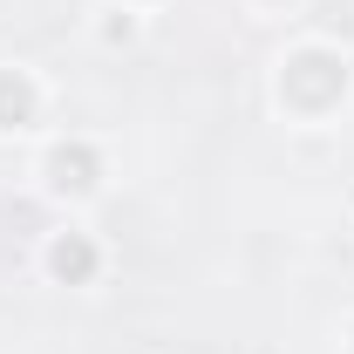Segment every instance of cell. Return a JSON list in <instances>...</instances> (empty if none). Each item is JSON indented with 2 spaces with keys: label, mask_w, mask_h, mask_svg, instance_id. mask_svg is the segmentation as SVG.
<instances>
[{
  "label": "cell",
  "mask_w": 354,
  "mask_h": 354,
  "mask_svg": "<svg viewBox=\"0 0 354 354\" xmlns=\"http://www.w3.org/2000/svg\"><path fill=\"white\" fill-rule=\"evenodd\" d=\"M41 184L55 198H88V191H102V150L88 143V136H68V143H55L41 157Z\"/></svg>",
  "instance_id": "7a4b0ae2"
},
{
  "label": "cell",
  "mask_w": 354,
  "mask_h": 354,
  "mask_svg": "<svg viewBox=\"0 0 354 354\" xmlns=\"http://www.w3.org/2000/svg\"><path fill=\"white\" fill-rule=\"evenodd\" d=\"M348 354H354V327H348Z\"/></svg>",
  "instance_id": "8992f818"
},
{
  "label": "cell",
  "mask_w": 354,
  "mask_h": 354,
  "mask_svg": "<svg viewBox=\"0 0 354 354\" xmlns=\"http://www.w3.org/2000/svg\"><path fill=\"white\" fill-rule=\"evenodd\" d=\"M41 123V88L28 68H0V136H21Z\"/></svg>",
  "instance_id": "277c9868"
},
{
  "label": "cell",
  "mask_w": 354,
  "mask_h": 354,
  "mask_svg": "<svg viewBox=\"0 0 354 354\" xmlns=\"http://www.w3.org/2000/svg\"><path fill=\"white\" fill-rule=\"evenodd\" d=\"M348 82H354V68H348V55L341 48H327V41H307V48H293L286 62H279V109L286 116H300V123H320V116H334L341 102H348Z\"/></svg>",
  "instance_id": "6da1fadb"
},
{
  "label": "cell",
  "mask_w": 354,
  "mask_h": 354,
  "mask_svg": "<svg viewBox=\"0 0 354 354\" xmlns=\"http://www.w3.org/2000/svg\"><path fill=\"white\" fill-rule=\"evenodd\" d=\"M102 35H109V41H130V35H136V21L123 14V7H116V21H102Z\"/></svg>",
  "instance_id": "5b68a950"
},
{
  "label": "cell",
  "mask_w": 354,
  "mask_h": 354,
  "mask_svg": "<svg viewBox=\"0 0 354 354\" xmlns=\"http://www.w3.org/2000/svg\"><path fill=\"white\" fill-rule=\"evenodd\" d=\"M41 259H48V272H55L62 286H88V279L102 272V245H95L88 232H55Z\"/></svg>",
  "instance_id": "3957f363"
}]
</instances>
